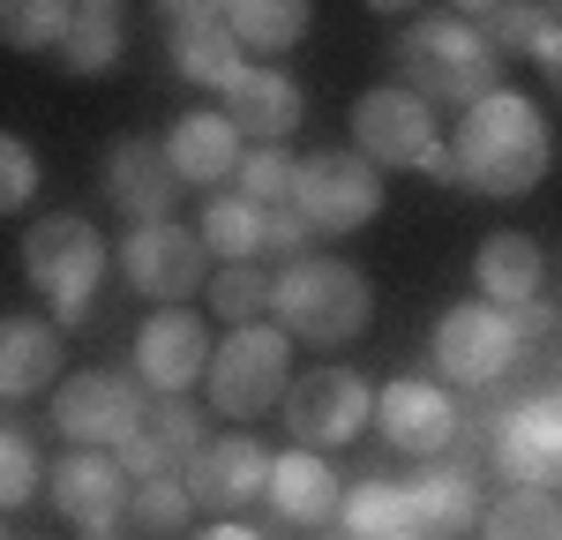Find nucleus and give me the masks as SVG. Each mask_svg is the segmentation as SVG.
I'll use <instances>...</instances> for the list:
<instances>
[{"mask_svg": "<svg viewBox=\"0 0 562 540\" xmlns=\"http://www.w3.org/2000/svg\"><path fill=\"white\" fill-rule=\"evenodd\" d=\"M270 315H278V330L301 338V346H346V338L368 330L375 293H368V278H360L346 256H301V263L278 270Z\"/></svg>", "mask_w": 562, "mask_h": 540, "instance_id": "7ed1b4c3", "label": "nucleus"}, {"mask_svg": "<svg viewBox=\"0 0 562 540\" xmlns=\"http://www.w3.org/2000/svg\"><path fill=\"white\" fill-rule=\"evenodd\" d=\"M195 233H203V248H211L217 263H256L262 256V211L240 195V188H233V195H211Z\"/></svg>", "mask_w": 562, "mask_h": 540, "instance_id": "cd10ccee", "label": "nucleus"}, {"mask_svg": "<svg viewBox=\"0 0 562 540\" xmlns=\"http://www.w3.org/2000/svg\"><path fill=\"white\" fill-rule=\"evenodd\" d=\"M480 540H562V503L548 488H510L503 503H487Z\"/></svg>", "mask_w": 562, "mask_h": 540, "instance_id": "c756f323", "label": "nucleus"}, {"mask_svg": "<svg viewBox=\"0 0 562 540\" xmlns=\"http://www.w3.org/2000/svg\"><path fill=\"white\" fill-rule=\"evenodd\" d=\"M525 330H532L525 315L487 308V301H465V308H450L442 323H435V375L480 391V383L510 375V360L525 353Z\"/></svg>", "mask_w": 562, "mask_h": 540, "instance_id": "0eeeda50", "label": "nucleus"}, {"mask_svg": "<svg viewBox=\"0 0 562 540\" xmlns=\"http://www.w3.org/2000/svg\"><path fill=\"white\" fill-rule=\"evenodd\" d=\"M270 285H278V278H262V270H248V263L217 270V278H211L217 323H225V330H248V323H262V315H270Z\"/></svg>", "mask_w": 562, "mask_h": 540, "instance_id": "473e14b6", "label": "nucleus"}, {"mask_svg": "<svg viewBox=\"0 0 562 540\" xmlns=\"http://www.w3.org/2000/svg\"><path fill=\"white\" fill-rule=\"evenodd\" d=\"M0 38H8V53H60L68 8L60 0H8L0 8Z\"/></svg>", "mask_w": 562, "mask_h": 540, "instance_id": "2f4dec72", "label": "nucleus"}, {"mask_svg": "<svg viewBox=\"0 0 562 540\" xmlns=\"http://www.w3.org/2000/svg\"><path fill=\"white\" fill-rule=\"evenodd\" d=\"M375 428H383L390 450H405V458L435 465L442 450L458 443V405H450V391H435V383H420V375H405V383H383V398H375Z\"/></svg>", "mask_w": 562, "mask_h": 540, "instance_id": "dca6fc26", "label": "nucleus"}, {"mask_svg": "<svg viewBox=\"0 0 562 540\" xmlns=\"http://www.w3.org/2000/svg\"><path fill=\"white\" fill-rule=\"evenodd\" d=\"M293 211L315 233H360V225L383 211V166H368L360 150H307L301 180H293Z\"/></svg>", "mask_w": 562, "mask_h": 540, "instance_id": "6e6552de", "label": "nucleus"}, {"mask_svg": "<svg viewBox=\"0 0 562 540\" xmlns=\"http://www.w3.org/2000/svg\"><path fill=\"white\" fill-rule=\"evenodd\" d=\"M188 540H262L256 526H240V518H211V526H195Z\"/></svg>", "mask_w": 562, "mask_h": 540, "instance_id": "58836bf2", "label": "nucleus"}, {"mask_svg": "<svg viewBox=\"0 0 562 540\" xmlns=\"http://www.w3.org/2000/svg\"><path fill=\"white\" fill-rule=\"evenodd\" d=\"M90 540H121V533H90Z\"/></svg>", "mask_w": 562, "mask_h": 540, "instance_id": "79ce46f5", "label": "nucleus"}, {"mask_svg": "<svg viewBox=\"0 0 562 540\" xmlns=\"http://www.w3.org/2000/svg\"><path fill=\"white\" fill-rule=\"evenodd\" d=\"M375 398L383 391H368V375H352V368H307L293 383V398H285V428H293L301 450H338L368 428Z\"/></svg>", "mask_w": 562, "mask_h": 540, "instance_id": "9b49d317", "label": "nucleus"}, {"mask_svg": "<svg viewBox=\"0 0 562 540\" xmlns=\"http://www.w3.org/2000/svg\"><path fill=\"white\" fill-rule=\"evenodd\" d=\"M293 180H301V158H285V150H248L240 195H248L256 211H285V203H293Z\"/></svg>", "mask_w": 562, "mask_h": 540, "instance_id": "72a5a7b5", "label": "nucleus"}, {"mask_svg": "<svg viewBox=\"0 0 562 540\" xmlns=\"http://www.w3.org/2000/svg\"><path fill=\"white\" fill-rule=\"evenodd\" d=\"M23 278L45 293V308L60 323H83L98 301V278H105V233L90 218H38L23 233Z\"/></svg>", "mask_w": 562, "mask_h": 540, "instance_id": "39448f33", "label": "nucleus"}, {"mask_svg": "<svg viewBox=\"0 0 562 540\" xmlns=\"http://www.w3.org/2000/svg\"><path fill=\"white\" fill-rule=\"evenodd\" d=\"M211 360H217L211 330H203V315H188V308H158L135 330V383L150 398H188V383H203Z\"/></svg>", "mask_w": 562, "mask_h": 540, "instance_id": "ddd939ff", "label": "nucleus"}, {"mask_svg": "<svg viewBox=\"0 0 562 540\" xmlns=\"http://www.w3.org/2000/svg\"><path fill=\"white\" fill-rule=\"evenodd\" d=\"M346 540H383V533H413V488L405 481H352L346 510H338Z\"/></svg>", "mask_w": 562, "mask_h": 540, "instance_id": "bb28decb", "label": "nucleus"}, {"mask_svg": "<svg viewBox=\"0 0 562 540\" xmlns=\"http://www.w3.org/2000/svg\"><path fill=\"white\" fill-rule=\"evenodd\" d=\"M203 503L188 495V481H143L128 503V540H188V518H195Z\"/></svg>", "mask_w": 562, "mask_h": 540, "instance_id": "c85d7f7f", "label": "nucleus"}, {"mask_svg": "<svg viewBox=\"0 0 562 540\" xmlns=\"http://www.w3.org/2000/svg\"><path fill=\"white\" fill-rule=\"evenodd\" d=\"M352 150H360L368 166H405V173L465 180L458 158L442 150V135H435V105L405 83H383V90H360V98H352Z\"/></svg>", "mask_w": 562, "mask_h": 540, "instance_id": "20e7f679", "label": "nucleus"}, {"mask_svg": "<svg viewBox=\"0 0 562 540\" xmlns=\"http://www.w3.org/2000/svg\"><path fill=\"white\" fill-rule=\"evenodd\" d=\"M495 473L510 488H562V391H540L503 413L495 428Z\"/></svg>", "mask_w": 562, "mask_h": 540, "instance_id": "4468645a", "label": "nucleus"}, {"mask_svg": "<svg viewBox=\"0 0 562 540\" xmlns=\"http://www.w3.org/2000/svg\"><path fill=\"white\" fill-rule=\"evenodd\" d=\"M405 90H428V105H480L503 90V53L473 15H413V31L397 38Z\"/></svg>", "mask_w": 562, "mask_h": 540, "instance_id": "f03ea898", "label": "nucleus"}, {"mask_svg": "<svg viewBox=\"0 0 562 540\" xmlns=\"http://www.w3.org/2000/svg\"><path fill=\"white\" fill-rule=\"evenodd\" d=\"M143 420H150V391H135L113 368H83L53 391V428L76 450H121Z\"/></svg>", "mask_w": 562, "mask_h": 540, "instance_id": "1a4fd4ad", "label": "nucleus"}, {"mask_svg": "<svg viewBox=\"0 0 562 540\" xmlns=\"http://www.w3.org/2000/svg\"><path fill=\"white\" fill-rule=\"evenodd\" d=\"M121 8H105V0H83V8H68V38H60V68L68 76H105L113 60H121Z\"/></svg>", "mask_w": 562, "mask_h": 540, "instance_id": "a878e982", "label": "nucleus"}, {"mask_svg": "<svg viewBox=\"0 0 562 540\" xmlns=\"http://www.w3.org/2000/svg\"><path fill=\"white\" fill-rule=\"evenodd\" d=\"M38 443H31V436H23V428H8V436H0V503H8V510H23V503H31V495H38Z\"/></svg>", "mask_w": 562, "mask_h": 540, "instance_id": "f704fd0d", "label": "nucleus"}, {"mask_svg": "<svg viewBox=\"0 0 562 540\" xmlns=\"http://www.w3.org/2000/svg\"><path fill=\"white\" fill-rule=\"evenodd\" d=\"M270 510L278 518H293V526H338V510H346V488H338V473L323 465V450H278V465H270Z\"/></svg>", "mask_w": 562, "mask_h": 540, "instance_id": "412c9836", "label": "nucleus"}, {"mask_svg": "<svg viewBox=\"0 0 562 540\" xmlns=\"http://www.w3.org/2000/svg\"><path fill=\"white\" fill-rule=\"evenodd\" d=\"M31 195H38V158L23 135H8L0 143V211H31Z\"/></svg>", "mask_w": 562, "mask_h": 540, "instance_id": "e433bc0d", "label": "nucleus"}, {"mask_svg": "<svg viewBox=\"0 0 562 540\" xmlns=\"http://www.w3.org/2000/svg\"><path fill=\"white\" fill-rule=\"evenodd\" d=\"M143 428H150L158 443L173 450L180 465H188V458L203 450V413H195L188 398H150V420H143Z\"/></svg>", "mask_w": 562, "mask_h": 540, "instance_id": "c9c22d12", "label": "nucleus"}, {"mask_svg": "<svg viewBox=\"0 0 562 540\" xmlns=\"http://www.w3.org/2000/svg\"><path fill=\"white\" fill-rule=\"evenodd\" d=\"M166 53L188 83H211L225 90L248 60H240V38H233V15L211 8V0H173L166 8Z\"/></svg>", "mask_w": 562, "mask_h": 540, "instance_id": "f3484780", "label": "nucleus"}, {"mask_svg": "<svg viewBox=\"0 0 562 540\" xmlns=\"http://www.w3.org/2000/svg\"><path fill=\"white\" fill-rule=\"evenodd\" d=\"M98 180H105L113 211H128L135 225H166V211L180 203V188H188V180L173 173V158H166V143H143V135L113 143Z\"/></svg>", "mask_w": 562, "mask_h": 540, "instance_id": "a211bd4d", "label": "nucleus"}, {"mask_svg": "<svg viewBox=\"0 0 562 540\" xmlns=\"http://www.w3.org/2000/svg\"><path fill=\"white\" fill-rule=\"evenodd\" d=\"M240 143L248 135L233 128L225 113H180L173 128H166V158H173V173L188 188H225V180H240V166H248Z\"/></svg>", "mask_w": 562, "mask_h": 540, "instance_id": "6ab92c4d", "label": "nucleus"}, {"mask_svg": "<svg viewBox=\"0 0 562 540\" xmlns=\"http://www.w3.org/2000/svg\"><path fill=\"white\" fill-rule=\"evenodd\" d=\"M60 391V330L38 315H8L0 323V398H45Z\"/></svg>", "mask_w": 562, "mask_h": 540, "instance_id": "5701e85b", "label": "nucleus"}, {"mask_svg": "<svg viewBox=\"0 0 562 540\" xmlns=\"http://www.w3.org/2000/svg\"><path fill=\"white\" fill-rule=\"evenodd\" d=\"M203 383H211V405L225 420H256V413L293 398V338L278 323H248L217 346Z\"/></svg>", "mask_w": 562, "mask_h": 540, "instance_id": "423d86ee", "label": "nucleus"}, {"mask_svg": "<svg viewBox=\"0 0 562 540\" xmlns=\"http://www.w3.org/2000/svg\"><path fill=\"white\" fill-rule=\"evenodd\" d=\"M307 233H315V225H307L293 203H285V211H262V256H278V263H301V256H307Z\"/></svg>", "mask_w": 562, "mask_h": 540, "instance_id": "4c0bfd02", "label": "nucleus"}, {"mask_svg": "<svg viewBox=\"0 0 562 540\" xmlns=\"http://www.w3.org/2000/svg\"><path fill=\"white\" fill-rule=\"evenodd\" d=\"M480 31L495 38V53H532L540 60V45L555 38V15L548 8H510V0H487V8H465Z\"/></svg>", "mask_w": 562, "mask_h": 540, "instance_id": "7c9ffc66", "label": "nucleus"}, {"mask_svg": "<svg viewBox=\"0 0 562 540\" xmlns=\"http://www.w3.org/2000/svg\"><path fill=\"white\" fill-rule=\"evenodd\" d=\"M383 540H420V533H383Z\"/></svg>", "mask_w": 562, "mask_h": 540, "instance_id": "a19ab883", "label": "nucleus"}, {"mask_svg": "<svg viewBox=\"0 0 562 540\" xmlns=\"http://www.w3.org/2000/svg\"><path fill=\"white\" fill-rule=\"evenodd\" d=\"M540 68H548V83L562 90V31H555V38H548V45H540Z\"/></svg>", "mask_w": 562, "mask_h": 540, "instance_id": "ea45409f", "label": "nucleus"}, {"mask_svg": "<svg viewBox=\"0 0 562 540\" xmlns=\"http://www.w3.org/2000/svg\"><path fill=\"white\" fill-rule=\"evenodd\" d=\"M450 158H458L465 188H480V195H525V188L548 180L555 143H548V121H540L532 98L495 90V98H480V105L458 113V143H450Z\"/></svg>", "mask_w": 562, "mask_h": 540, "instance_id": "f257e3e1", "label": "nucleus"}, {"mask_svg": "<svg viewBox=\"0 0 562 540\" xmlns=\"http://www.w3.org/2000/svg\"><path fill=\"white\" fill-rule=\"evenodd\" d=\"M301 105H307V98H301V83H293L285 68H256V60H248V68L225 83V105H217V113H225L240 135L285 143V135L301 128Z\"/></svg>", "mask_w": 562, "mask_h": 540, "instance_id": "aec40b11", "label": "nucleus"}, {"mask_svg": "<svg viewBox=\"0 0 562 540\" xmlns=\"http://www.w3.org/2000/svg\"><path fill=\"white\" fill-rule=\"evenodd\" d=\"M121 278H128L143 301H158V308H188V293L203 278H217V270H211L203 233L166 218V225H135L128 240H121Z\"/></svg>", "mask_w": 562, "mask_h": 540, "instance_id": "9d476101", "label": "nucleus"}, {"mask_svg": "<svg viewBox=\"0 0 562 540\" xmlns=\"http://www.w3.org/2000/svg\"><path fill=\"white\" fill-rule=\"evenodd\" d=\"M473 278H480V301L487 308L525 315L540 301V248H532V233H487L480 256H473Z\"/></svg>", "mask_w": 562, "mask_h": 540, "instance_id": "b1692460", "label": "nucleus"}, {"mask_svg": "<svg viewBox=\"0 0 562 540\" xmlns=\"http://www.w3.org/2000/svg\"><path fill=\"white\" fill-rule=\"evenodd\" d=\"M487 526V503H480V481L465 465H428L413 481V533L420 540H465Z\"/></svg>", "mask_w": 562, "mask_h": 540, "instance_id": "4be33fe9", "label": "nucleus"}, {"mask_svg": "<svg viewBox=\"0 0 562 540\" xmlns=\"http://www.w3.org/2000/svg\"><path fill=\"white\" fill-rule=\"evenodd\" d=\"M270 465L278 458L256 436H211V443L180 465V481H188V495L203 510H248L256 495H270Z\"/></svg>", "mask_w": 562, "mask_h": 540, "instance_id": "2eb2a0df", "label": "nucleus"}, {"mask_svg": "<svg viewBox=\"0 0 562 540\" xmlns=\"http://www.w3.org/2000/svg\"><path fill=\"white\" fill-rule=\"evenodd\" d=\"M225 15H233V38H240V53H262V68H270L278 53H293V45L307 38V23H315L301 0H233Z\"/></svg>", "mask_w": 562, "mask_h": 540, "instance_id": "393cba45", "label": "nucleus"}, {"mask_svg": "<svg viewBox=\"0 0 562 540\" xmlns=\"http://www.w3.org/2000/svg\"><path fill=\"white\" fill-rule=\"evenodd\" d=\"M45 495H53V510L76 526V533H121L128 526V465L113 458V450H68L53 473H45Z\"/></svg>", "mask_w": 562, "mask_h": 540, "instance_id": "f8f14e48", "label": "nucleus"}]
</instances>
